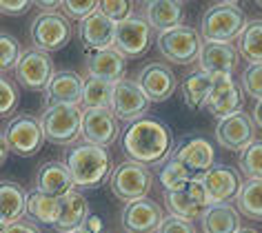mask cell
Here are the masks:
<instances>
[{
  "label": "cell",
  "mask_w": 262,
  "mask_h": 233,
  "mask_svg": "<svg viewBox=\"0 0 262 233\" xmlns=\"http://www.w3.org/2000/svg\"><path fill=\"white\" fill-rule=\"evenodd\" d=\"M173 155L187 167L189 171H198V173L209 171L213 167V160H215V151H213L211 142L207 138H200V135L180 142L178 149L173 151Z\"/></svg>",
  "instance_id": "24"
},
{
  "label": "cell",
  "mask_w": 262,
  "mask_h": 233,
  "mask_svg": "<svg viewBox=\"0 0 262 233\" xmlns=\"http://www.w3.org/2000/svg\"><path fill=\"white\" fill-rule=\"evenodd\" d=\"M240 171L247 176V180H260L262 178V140H255L251 147H247L240 153Z\"/></svg>",
  "instance_id": "35"
},
{
  "label": "cell",
  "mask_w": 262,
  "mask_h": 233,
  "mask_svg": "<svg viewBox=\"0 0 262 233\" xmlns=\"http://www.w3.org/2000/svg\"><path fill=\"white\" fill-rule=\"evenodd\" d=\"M154 187V173L149 167L124 160L116 165L109 176V191L122 202H136V200L147 198V193Z\"/></svg>",
  "instance_id": "6"
},
{
  "label": "cell",
  "mask_w": 262,
  "mask_h": 233,
  "mask_svg": "<svg viewBox=\"0 0 262 233\" xmlns=\"http://www.w3.org/2000/svg\"><path fill=\"white\" fill-rule=\"evenodd\" d=\"M38 9L42 11H56V9H62V0H38L34 3Z\"/></svg>",
  "instance_id": "45"
},
{
  "label": "cell",
  "mask_w": 262,
  "mask_h": 233,
  "mask_svg": "<svg viewBox=\"0 0 262 233\" xmlns=\"http://www.w3.org/2000/svg\"><path fill=\"white\" fill-rule=\"evenodd\" d=\"M151 47V25L142 14H134L116 25V47L124 58H142Z\"/></svg>",
  "instance_id": "13"
},
{
  "label": "cell",
  "mask_w": 262,
  "mask_h": 233,
  "mask_svg": "<svg viewBox=\"0 0 262 233\" xmlns=\"http://www.w3.org/2000/svg\"><path fill=\"white\" fill-rule=\"evenodd\" d=\"M151 102L140 89V85L131 78L116 82L114 85V98H111V111L116 113L118 120L136 122L140 118H147V111Z\"/></svg>",
  "instance_id": "12"
},
{
  "label": "cell",
  "mask_w": 262,
  "mask_h": 233,
  "mask_svg": "<svg viewBox=\"0 0 262 233\" xmlns=\"http://www.w3.org/2000/svg\"><path fill=\"white\" fill-rule=\"evenodd\" d=\"M23 51L25 49H20V42L11 34H7V31L0 34V69H3V74L9 69H16Z\"/></svg>",
  "instance_id": "37"
},
{
  "label": "cell",
  "mask_w": 262,
  "mask_h": 233,
  "mask_svg": "<svg viewBox=\"0 0 262 233\" xmlns=\"http://www.w3.org/2000/svg\"><path fill=\"white\" fill-rule=\"evenodd\" d=\"M162 200H165V206L169 209V216L185 218L189 222L202 220L205 211L209 209V204H211L200 176L191 178L178 191H165L162 193Z\"/></svg>",
  "instance_id": "9"
},
{
  "label": "cell",
  "mask_w": 262,
  "mask_h": 233,
  "mask_svg": "<svg viewBox=\"0 0 262 233\" xmlns=\"http://www.w3.org/2000/svg\"><path fill=\"white\" fill-rule=\"evenodd\" d=\"M74 34L71 20L60 11H40L29 25L31 44L40 51H58L67 47Z\"/></svg>",
  "instance_id": "8"
},
{
  "label": "cell",
  "mask_w": 262,
  "mask_h": 233,
  "mask_svg": "<svg viewBox=\"0 0 262 233\" xmlns=\"http://www.w3.org/2000/svg\"><path fill=\"white\" fill-rule=\"evenodd\" d=\"M82 107L80 105H54L40 113V127L45 140L51 145L67 147L82 138Z\"/></svg>",
  "instance_id": "4"
},
{
  "label": "cell",
  "mask_w": 262,
  "mask_h": 233,
  "mask_svg": "<svg viewBox=\"0 0 262 233\" xmlns=\"http://www.w3.org/2000/svg\"><path fill=\"white\" fill-rule=\"evenodd\" d=\"M240 85L249 98L262 100V62H249L240 74Z\"/></svg>",
  "instance_id": "36"
},
{
  "label": "cell",
  "mask_w": 262,
  "mask_h": 233,
  "mask_svg": "<svg viewBox=\"0 0 262 233\" xmlns=\"http://www.w3.org/2000/svg\"><path fill=\"white\" fill-rule=\"evenodd\" d=\"M124 155L145 167H162L173 155V133L156 118H140L127 122L120 135Z\"/></svg>",
  "instance_id": "1"
},
{
  "label": "cell",
  "mask_w": 262,
  "mask_h": 233,
  "mask_svg": "<svg viewBox=\"0 0 262 233\" xmlns=\"http://www.w3.org/2000/svg\"><path fill=\"white\" fill-rule=\"evenodd\" d=\"M235 209L249 220H262V178L247 180L235 198Z\"/></svg>",
  "instance_id": "31"
},
{
  "label": "cell",
  "mask_w": 262,
  "mask_h": 233,
  "mask_svg": "<svg viewBox=\"0 0 262 233\" xmlns=\"http://www.w3.org/2000/svg\"><path fill=\"white\" fill-rule=\"evenodd\" d=\"M0 233H42V231H40V226H38L34 220L23 218V220H18V222L0 226Z\"/></svg>",
  "instance_id": "42"
},
{
  "label": "cell",
  "mask_w": 262,
  "mask_h": 233,
  "mask_svg": "<svg viewBox=\"0 0 262 233\" xmlns=\"http://www.w3.org/2000/svg\"><path fill=\"white\" fill-rule=\"evenodd\" d=\"M98 9H100V0H82V3H78V0H62V14L69 20H76L78 25L91 18Z\"/></svg>",
  "instance_id": "39"
},
{
  "label": "cell",
  "mask_w": 262,
  "mask_h": 233,
  "mask_svg": "<svg viewBox=\"0 0 262 233\" xmlns=\"http://www.w3.org/2000/svg\"><path fill=\"white\" fill-rule=\"evenodd\" d=\"M251 118H253V122H255V127H260V129H262V100H258V102H255Z\"/></svg>",
  "instance_id": "46"
},
{
  "label": "cell",
  "mask_w": 262,
  "mask_h": 233,
  "mask_svg": "<svg viewBox=\"0 0 262 233\" xmlns=\"http://www.w3.org/2000/svg\"><path fill=\"white\" fill-rule=\"evenodd\" d=\"M64 165L69 167L78 191L102 184L114 171V162H111L107 149L89 145V142L71 147L67 151V158H64Z\"/></svg>",
  "instance_id": "2"
},
{
  "label": "cell",
  "mask_w": 262,
  "mask_h": 233,
  "mask_svg": "<svg viewBox=\"0 0 262 233\" xmlns=\"http://www.w3.org/2000/svg\"><path fill=\"white\" fill-rule=\"evenodd\" d=\"M136 82L140 85V89L145 91V96L149 98V102H165L176 94L178 89V78H176L173 69L165 62H149L145 64L138 76H136Z\"/></svg>",
  "instance_id": "16"
},
{
  "label": "cell",
  "mask_w": 262,
  "mask_h": 233,
  "mask_svg": "<svg viewBox=\"0 0 262 233\" xmlns=\"http://www.w3.org/2000/svg\"><path fill=\"white\" fill-rule=\"evenodd\" d=\"M27 216V191L14 180L0 182V224L18 222Z\"/></svg>",
  "instance_id": "27"
},
{
  "label": "cell",
  "mask_w": 262,
  "mask_h": 233,
  "mask_svg": "<svg viewBox=\"0 0 262 233\" xmlns=\"http://www.w3.org/2000/svg\"><path fill=\"white\" fill-rule=\"evenodd\" d=\"M238 233H260V231H258V229H251V226H242Z\"/></svg>",
  "instance_id": "47"
},
{
  "label": "cell",
  "mask_w": 262,
  "mask_h": 233,
  "mask_svg": "<svg viewBox=\"0 0 262 233\" xmlns=\"http://www.w3.org/2000/svg\"><path fill=\"white\" fill-rule=\"evenodd\" d=\"M89 213V202L84 200V196L78 189H74L71 193L60 198V216H58V222L54 229L58 233H71L82 229Z\"/></svg>",
  "instance_id": "26"
},
{
  "label": "cell",
  "mask_w": 262,
  "mask_h": 233,
  "mask_svg": "<svg viewBox=\"0 0 262 233\" xmlns=\"http://www.w3.org/2000/svg\"><path fill=\"white\" fill-rule=\"evenodd\" d=\"M60 216V198H51L47 193L31 189L27 191V218L36 224L56 226Z\"/></svg>",
  "instance_id": "30"
},
{
  "label": "cell",
  "mask_w": 262,
  "mask_h": 233,
  "mask_svg": "<svg viewBox=\"0 0 262 233\" xmlns=\"http://www.w3.org/2000/svg\"><path fill=\"white\" fill-rule=\"evenodd\" d=\"M31 5L34 3H29V0H3V3H0V11H3L5 16H20Z\"/></svg>",
  "instance_id": "43"
},
{
  "label": "cell",
  "mask_w": 262,
  "mask_h": 233,
  "mask_svg": "<svg viewBox=\"0 0 262 233\" xmlns=\"http://www.w3.org/2000/svg\"><path fill=\"white\" fill-rule=\"evenodd\" d=\"M0 145L9 149V153H16L20 158H31L42 149L45 133L40 127V118L31 113H18L11 120L5 122Z\"/></svg>",
  "instance_id": "5"
},
{
  "label": "cell",
  "mask_w": 262,
  "mask_h": 233,
  "mask_svg": "<svg viewBox=\"0 0 262 233\" xmlns=\"http://www.w3.org/2000/svg\"><path fill=\"white\" fill-rule=\"evenodd\" d=\"M158 233H195V226H193V222H189L185 218L167 216L162 220Z\"/></svg>",
  "instance_id": "41"
},
{
  "label": "cell",
  "mask_w": 262,
  "mask_h": 233,
  "mask_svg": "<svg viewBox=\"0 0 262 233\" xmlns=\"http://www.w3.org/2000/svg\"><path fill=\"white\" fill-rule=\"evenodd\" d=\"M78 38L87 51H107L116 47V22L96 11L91 18L78 25Z\"/></svg>",
  "instance_id": "21"
},
{
  "label": "cell",
  "mask_w": 262,
  "mask_h": 233,
  "mask_svg": "<svg viewBox=\"0 0 262 233\" xmlns=\"http://www.w3.org/2000/svg\"><path fill=\"white\" fill-rule=\"evenodd\" d=\"M16 82L29 91H45L49 87L51 78L56 76L54 60L47 51H40L36 47H29L23 51L20 60L14 69Z\"/></svg>",
  "instance_id": "10"
},
{
  "label": "cell",
  "mask_w": 262,
  "mask_h": 233,
  "mask_svg": "<svg viewBox=\"0 0 262 233\" xmlns=\"http://www.w3.org/2000/svg\"><path fill=\"white\" fill-rule=\"evenodd\" d=\"M200 180L205 184L211 204L231 202V200L238 198L242 184H245V182H240V173L229 165H213L209 171L200 173Z\"/></svg>",
  "instance_id": "18"
},
{
  "label": "cell",
  "mask_w": 262,
  "mask_h": 233,
  "mask_svg": "<svg viewBox=\"0 0 262 233\" xmlns=\"http://www.w3.org/2000/svg\"><path fill=\"white\" fill-rule=\"evenodd\" d=\"M140 7L145 20L151 25V29H158V34L182 25V16H185L182 3H176V0H147Z\"/></svg>",
  "instance_id": "25"
},
{
  "label": "cell",
  "mask_w": 262,
  "mask_h": 233,
  "mask_svg": "<svg viewBox=\"0 0 262 233\" xmlns=\"http://www.w3.org/2000/svg\"><path fill=\"white\" fill-rule=\"evenodd\" d=\"M18 100H20V96H18L16 82L9 80L7 76H3V78H0V115H3L5 120L14 118Z\"/></svg>",
  "instance_id": "38"
},
{
  "label": "cell",
  "mask_w": 262,
  "mask_h": 233,
  "mask_svg": "<svg viewBox=\"0 0 262 233\" xmlns=\"http://www.w3.org/2000/svg\"><path fill=\"white\" fill-rule=\"evenodd\" d=\"M198 67L209 76H233L240 67V51L233 42H205Z\"/></svg>",
  "instance_id": "19"
},
{
  "label": "cell",
  "mask_w": 262,
  "mask_h": 233,
  "mask_svg": "<svg viewBox=\"0 0 262 233\" xmlns=\"http://www.w3.org/2000/svg\"><path fill=\"white\" fill-rule=\"evenodd\" d=\"M162 206L151 198H142L136 202H127L120 213V224L124 233H158L162 220Z\"/></svg>",
  "instance_id": "15"
},
{
  "label": "cell",
  "mask_w": 262,
  "mask_h": 233,
  "mask_svg": "<svg viewBox=\"0 0 262 233\" xmlns=\"http://www.w3.org/2000/svg\"><path fill=\"white\" fill-rule=\"evenodd\" d=\"M240 56L249 62H262V18L249 20L245 31L235 40Z\"/></svg>",
  "instance_id": "32"
},
{
  "label": "cell",
  "mask_w": 262,
  "mask_h": 233,
  "mask_svg": "<svg viewBox=\"0 0 262 233\" xmlns=\"http://www.w3.org/2000/svg\"><path fill=\"white\" fill-rule=\"evenodd\" d=\"M82 229L89 231V233H100V231H102V220L98 218V216H89Z\"/></svg>",
  "instance_id": "44"
},
{
  "label": "cell",
  "mask_w": 262,
  "mask_h": 233,
  "mask_svg": "<svg viewBox=\"0 0 262 233\" xmlns=\"http://www.w3.org/2000/svg\"><path fill=\"white\" fill-rule=\"evenodd\" d=\"M213 133L222 149L233 153H242L247 147H251L255 142V122L249 113L238 111L218 120Z\"/></svg>",
  "instance_id": "11"
},
{
  "label": "cell",
  "mask_w": 262,
  "mask_h": 233,
  "mask_svg": "<svg viewBox=\"0 0 262 233\" xmlns=\"http://www.w3.org/2000/svg\"><path fill=\"white\" fill-rule=\"evenodd\" d=\"M242 105H245V91L233 80V76H213V87L205 107L207 111L222 120L242 111Z\"/></svg>",
  "instance_id": "17"
},
{
  "label": "cell",
  "mask_w": 262,
  "mask_h": 233,
  "mask_svg": "<svg viewBox=\"0 0 262 233\" xmlns=\"http://www.w3.org/2000/svg\"><path fill=\"white\" fill-rule=\"evenodd\" d=\"M211 87H213V76H209L207 71H202L200 67L191 69L180 82V91H182V98H185V105L191 109V111L205 109L209 94H211Z\"/></svg>",
  "instance_id": "28"
},
{
  "label": "cell",
  "mask_w": 262,
  "mask_h": 233,
  "mask_svg": "<svg viewBox=\"0 0 262 233\" xmlns=\"http://www.w3.org/2000/svg\"><path fill=\"white\" fill-rule=\"evenodd\" d=\"M82 91H84V80L80 74L71 69L56 71L51 78L49 87L45 89V105H80L82 102Z\"/></svg>",
  "instance_id": "23"
},
{
  "label": "cell",
  "mask_w": 262,
  "mask_h": 233,
  "mask_svg": "<svg viewBox=\"0 0 262 233\" xmlns=\"http://www.w3.org/2000/svg\"><path fill=\"white\" fill-rule=\"evenodd\" d=\"M100 14H104L111 22H124L134 16V3L131 0H100Z\"/></svg>",
  "instance_id": "40"
},
{
  "label": "cell",
  "mask_w": 262,
  "mask_h": 233,
  "mask_svg": "<svg viewBox=\"0 0 262 233\" xmlns=\"http://www.w3.org/2000/svg\"><path fill=\"white\" fill-rule=\"evenodd\" d=\"M34 189L47 193L51 198H62L76 189V182L71 178L67 165L60 162V160H49V162H42L38 167L34 178Z\"/></svg>",
  "instance_id": "22"
},
{
  "label": "cell",
  "mask_w": 262,
  "mask_h": 233,
  "mask_svg": "<svg viewBox=\"0 0 262 233\" xmlns=\"http://www.w3.org/2000/svg\"><path fill=\"white\" fill-rule=\"evenodd\" d=\"M71 233H89V231H84V229H78V231H71Z\"/></svg>",
  "instance_id": "48"
},
{
  "label": "cell",
  "mask_w": 262,
  "mask_h": 233,
  "mask_svg": "<svg viewBox=\"0 0 262 233\" xmlns=\"http://www.w3.org/2000/svg\"><path fill=\"white\" fill-rule=\"evenodd\" d=\"M120 125L111 109H87L82 113V140L107 149L120 140Z\"/></svg>",
  "instance_id": "14"
},
{
  "label": "cell",
  "mask_w": 262,
  "mask_h": 233,
  "mask_svg": "<svg viewBox=\"0 0 262 233\" xmlns=\"http://www.w3.org/2000/svg\"><path fill=\"white\" fill-rule=\"evenodd\" d=\"M202 231L205 233H238L240 226V211L231 202H215L202 216Z\"/></svg>",
  "instance_id": "29"
},
{
  "label": "cell",
  "mask_w": 262,
  "mask_h": 233,
  "mask_svg": "<svg viewBox=\"0 0 262 233\" xmlns=\"http://www.w3.org/2000/svg\"><path fill=\"white\" fill-rule=\"evenodd\" d=\"M202 36L200 31H195L189 25H180L169 31H160L156 36V47L162 56L167 58L171 64H193L200 58V49H202Z\"/></svg>",
  "instance_id": "7"
},
{
  "label": "cell",
  "mask_w": 262,
  "mask_h": 233,
  "mask_svg": "<svg viewBox=\"0 0 262 233\" xmlns=\"http://www.w3.org/2000/svg\"><path fill=\"white\" fill-rule=\"evenodd\" d=\"M111 98H114V85L96 78L84 80V91H82V111L87 109H111Z\"/></svg>",
  "instance_id": "33"
},
{
  "label": "cell",
  "mask_w": 262,
  "mask_h": 233,
  "mask_svg": "<svg viewBox=\"0 0 262 233\" xmlns=\"http://www.w3.org/2000/svg\"><path fill=\"white\" fill-rule=\"evenodd\" d=\"M158 180L165 191H178L191 180V171H189L176 155H171L158 169Z\"/></svg>",
  "instance_id": "34"
},
{
  "label": "cell",
  "mask_w": 262,
  "mask_h": 233,
  "mask_svg": "<svg viewBox=\"0 0 262 233\" xmlns=\"http://www.w3.org/2000/svg\"><path fill=\"white\" fill-rule=\"evenodd\" d=\"M258 7H262V0H260V3H258Z\"/></svg>",
  "instance_id": "49"
},
{
  "label": "cell",
  "mask_w": 262,
  "mask_h": 233,
  "mask_svg": "<svg viewBox=\"0 0 262 233\" xmlns=\"http://www.w3.org/2000/svg\"><path fill=\"white\" fill-rule=\"evenodd\" d=\"M84 69H87L89 78L96 80H104L109 85L124 80V71H127V58H124L118 49L107 51H87L84 56Z\"/></svg>",
  "instance_id": "20"
},
{
  "label": "cell",
  "mask_w": 262,
  "mask_h": 233,
  "mask_svg": "<svg viewBox=\"0 0 262 233\" xmlns=\"http://www.w3.org/2000/svg\"><path fill=\"white\" fill-rule=\"evenodd\" d=\"M247 27L245 11L238 3H215L200 18V36L205 42H233Z\"/></svg>",
  "instance_id": "3"
}]
</instances>
